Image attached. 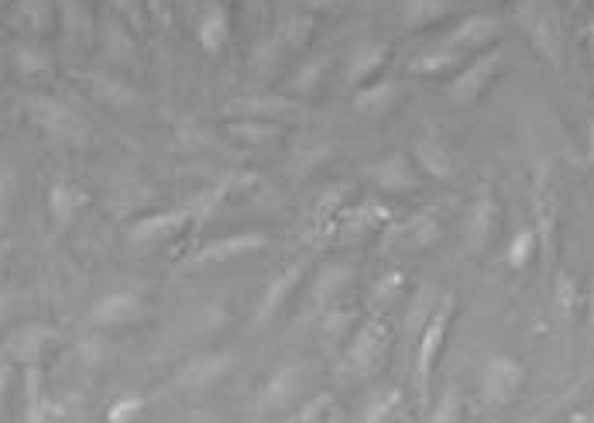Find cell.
I'll use <instances>...</instances> for the list:
<instances>
[{
  "label": "cell",
  "mask_w": 594,
  "mask_h": 423,
  "mask_svg": "<svg viewBox=\"0 0 594 423\" xmlns=\"http://www.w3.org/2000/svg\"><path fill=\"white\" fill-rule=\"evenodd\" d=\"M505 66V52L502 49H491V52H478L474 59H467L461 66V73H454L443 86V97L450 100L454 107H474L491 83L498 80Z\"/></svg>",
  "instance_id": "cell-2"
},
{
  "label": "cell",
  "mask_w": 594,
  "mask_h": 423,
  "mask_svg": "<svg viewBox=\"0 0 594 423\" xmlns=\"http://www.w3.org/2000/svg\"><path fill=\"white\" fill-rule=\"evenodd\" d=\"M14 69L21 76H45L52 73V59L35 45H21V49H14Z\"/></svg>",
  "instance_id": "cell-34"
},
{
  "label": "cell",
  "mask_w": 594,
  "mask_h": 423,
  "mask_svg": "<svg viewBox=\"0 0 594 423\" xmlns=\"http://www.w3.org/2000/svg\"><path fill=\"white\" fill-rule=\"evenodd\" d=\"M59 341V331H52L49 324H25L21 331H14L7 338V355L14 362H25V365H38V358Z\"/></svg>",
  "instance_id": "cell-23"
},
{
  "label": "cell",
  "mask_w": 594,
  "mask_h": 423,
  "mask_svg": "<svg viewBox=\"0 0 594 423\" xmlns=\"http://www.w3.org/2000/svg\"><path fill=\"white\" fill-rule=\"evenodd\" d=\"M409 159H413L416 169L423 172V176H430V179H450V176H454V159H450L447 141H443V135H437L433 128L413 141V152H409Z\"/></svg>",
  "instance_id": "cell-19"
},
{
  "label": "cell",
  "mask_w": 594,
  "mask_h": 423,
  "mask_svg": "<svg viewBox=\"0 0 594 423\" xmlns=\"http://www.w3.org/2000/svg\"><path fill=\"white\" fill-rule=\"evenodd\" d=\"M196 42L207 56H220L231 42V11L220 0H210L196 18Z\"/></svg>",
  "instance_id": "cell-18"
},
{
  "label": "cell",
  "mask_w": 594,
  "mask_h": 423,
  "mask_svg": "<svg viewBox=\"0 0 594 423\" xmlns=\"http://www.w3.org/2000/svg\"><path fill=\"white\" fill-rule=\"evenodd\" d=\"M0 59H4V52H0Z\"/></svg>",
  "instance_id": "cell-49"
},
{
  "label": "cell",
  "mask_w": 594,
  "mask_h": 423,
  "mask_svg": "<svg viewBox=\"0 0 594 423\" xmlns=\"http://www.w3.org/2000/svg\"><path fill=\"white\" fill-rule=\"evenodd\" d=\"M399 403H402V393H399V389H392L385 399H375V403L364 410L361 423H392V417L399 413Z\"/></svg>",
  "instance_id": "cell-38"
},
{
  "label": "cell",
  "mask_w": 594,
  "mask_h": 423,
  "mask_svg": "<svg viewBox=\"0 0 594 423\" xmlns=\"http://www.w3.org/2000/svg\"><path fill=\"white\" fill-rule=\"evenodd\" d=\"M388 59H392V45L388 42H361L344 69L347 90H361V86L375 83L388 66Z\"/></svg>",
  "instance_id": "cell-15"
},
{
  "label": "cell",
  "mask_w": 594,
  "mask_h": 423,
  "mask_svg": "<svg viewBox=\"0 0 594 423\" xmlns=\"http://www.w3.org/2000/svg\"><path fill=\"white\" fill-rule=\"evenodd\" d=\"M588 49H591V56H594V21H591V28H588Z\"/></svg>",
  "instance_id": "cell-47"
},
{
  "label": "cell",
  "mask_w": 594,
  "mask_h": 423,
  "mask_svg": "<svg viewBox=\"0 0 594 423\" xmlns=\"http://www.w3.org/2000/svg\"><path fill=\"white\" fill-rule=\"evenodd\" d=\"M364 176H368V183L375 190L388 193V197H406V193H416L423 186V172L416 169V162L406 152L382 155V159H375L364 169Z\"/></svg>",
  "instance_id": "cell-4"
},
{
  "label": "cell",
  "mask_w": 594,
  "mask_h": 423,
  "mask_svg": "<svg viewBox=\"0 0 594 423\" xmlns=\"http://www.w3.org/2000/svg\"><path fill=\"white\" fill-rule=\"evenodd\" d=\"M145 410V399L141 396H121L114 406L107 410V423H134Z\"/></svg>",
  "instance_id": "cell-39"
},
{
  "label": "cell",
  "mask_w": 594,
  "mask_h": 423,
  "mask_svg": "<svg viewBox=\"0 0 594 423\" xmlns=\"http://www.w3.org/2000/svg\"><path fill=\"white\" fill-rule=\"evenodd\" d=\"M457 11H461L457 0H406L399 11V21L409 31H423V28H433V25H440V21H447L450 14H457Z\"/></svg>",
  "instance_id": "cell-25"
},
{
  "label": "cell",
  "mask_w": 594,
  "mask_h": 423,
  "mask_svg": "<svg viewBox=\"0 0 594 423\" xmlns=\"http://www.w3.org/2000/svg\"><path fill=\"white\" fill-rule=\"evenodd\" d=\"M591 4H594V0H591Z\"/></svg>",
  "instance_id": "cell-51"
},
{
  "label": "cell",
  "mask_w": 594,
  "mask_h": 423,
  "mask_svg": "<svg viewBox=\"0 0 594 423\" xmlns=\"http://www.w3.org/2000/svg\"><path fill=\"white\" fill-rule=\"evenodd\" d=\"M310 382V365L306 362H285L275 368L265 379V386L258 389L255 396V413L258 417H268V413H282L285 406H292L299 399V393Z\"/></svg>",
  "instance_id": "cell-3"
},
{
  "label": "cell",
  "mask_w": 594,
  "mask_h": 423,
  "mask_svg": "<svg viewBox=\"0 0 594 423\" xmlns=\"http://www.w3.org/2000/svg\"><path fill=\"white\" fill-rule=\"evenodd\" d=\"M388 327L382 320H364L358 331L351 334L344 351V365L354 368V372H375L378 365L385 362V351H388Z\"/></svg>",
  "instance_id": "cell-8"
},
{
  "label": "cell",
  "mask_w": 594,
  "mask_h": 423,
  "mask_svg": "<svg viewBox=\"0 0 594 423\" xmlns=\"http://www.w3.org/2000/svg\"><path fill=\"white\" fill-rule=\"evenodd\" d=\"M234 365H237V358L231 351H207V355H196L176 372V389H186V393L213 389L234 372Z\"/></svg>",
  "instance_id": "cell-7"
},
{
  "label": "cell",
  "mask_w": 594,
  "mask_h": 423,
  "mask_svg": "<svg viewBox=\"0 0 594 423\" xmlns=\"http://www.w3.org/2000/svg\"><path fill=\"white\" fill-rule=\"evenodd\" d=\"M430 423H464V399H461V393H457L454 386H450L447 393L440 396V403H437V410H433Z\"/></svg>",
  "instance_id": "cell-37"
},
{
  "label": "cell",
  "mask_w": 594,
  "mask_h": 423,
  "mask_svg": "<svg viewBox=\"0 0 594 423\" xmlns=\"http://www.w3.org/2000/svg\"><path fill=\"white\" fill-rule=\"evenodd\" d=\"M193 224V210H165V214H145L141 221L128 227L131 245H158V241L179 238L186 227Z\"/></svg>",
  "instance_id": "cell-12"
},
{
  "label": "cell",
  "mask_w": 594,
  "mask_h": 423,
  "mask_svg": "<svg viewBox=\"0 0 594 423\" xmlns=\"http://www.w3.org/2000/svg\"><path fill=\"white\" fill-rule=\"evenodd\" d=\"M526 386V365L512 355H491L481 368V393L491 406H509Z\"/></svg>",
  "instance_id": "cell-6"
},
{
  "label": "cell",
  "mask_w": 594,
  "mask_h": 423,
  "mask_svg": "<svg viewBox=\"0 0 594 423\" xmlns=\"http://www.w3.org/2000/svg\"><path fill=\"white\" fill-rule=\"evenodd\" d=\"M330 66H334L330 56H310L306 62H299L296 76H292V93H299V97H313V93H320V86L327 83Z\"/></svg>",
  "instance_id": "cell-29"
},
{
  "label": "cell",
  "mask_w": 594,
  "mask_h": 423,
  "mask_svg": "<svg viewBox=\"0 0 594 423\" xmlns=\"http://www.w3.org/2000/svg\"><path fill=\"white\" fill-rule=\"evenodd\" d=\"M553 310H557L560 320H570L577 310V282L567 276V272H560L557 276V289H553Z\"/></svg>",
  "instance_id": "cell-35"
},
{
  "label": "cell",
  "mask_w": 594,
  "mask_h": 423,
  "mask_svg": "<svg viewBox=\"0 0 594 423\" xmlns=\"http://www.w3.org/2000/svg\"><path fill=\"white\" fill-rule=\"evenodd\" d=\"M402 93H406V83L399 76H378L375 83L354 90V111L364 117H385L402 104Z\"/></svg>",
  "instance_id": "cell-16"
},
{
  "label": "cell",
  "mask_w": 594,
  "mask_h": 423,
  "mask_svg": "<svg viewBox=\"0 0 594 423\" xmlns=\"http://www.w3.org/2000/svg\"><path fill=\"white\" fill-rule=\"evenodd\" d=\"M498 224H502V207H498L495 193H478L471 203V210H467V224H464V238H467V248H471L474 255H481L485 248L491 245V238L498 234Z\"/></svg>",
  "instance_id": "cell-11"
},
{
  "label": "cell",
  "mask_w": 594,
  "mask_h": 423,
  "mask_svg": "<svg viewBox=\"0 0 594 423\" xmlns=\"http://www.w3.org/2000/svg\"><path fill=\"white\" fill-rule=\"evenodd\" d=\"M313 31H316V21H313V14H289V18L282 21V28H279V45H285V49H310V42H313Z\"/></svg>",
  "instance_id": "cell-31"
},
{
  "label": "cell",
  "mask_w": 594,
  "mask_h": 423,
  "mask_svg": "<svg viewBox=\"0 0 594 423\" xmlns=\"http://www.w3.org/2000/svg\"><path fill=\"white\" fill-rule=\"evenodd\" d=\"M145 4H148V0H110V7H114L117 14H124L128 21L145 18Z\"/></svg>",
  "instance_id": "cell-41"
},
{
  "label": "cell",
  "mask_w": 594,
  "mask_h": 423,
  "mask_svg": "<svg viewBox=\"0 0 594 423\" xmlns=\"http://www.w3.org/2000/svg\"><path fill=\"white\" fill-rule=\"evenodd\" d=\"M498 35H502V21L485 18V14H471V18H464L454 31H447L437 45L440 49H454V52H467V56H471V52H478V49H488Z\"/></svg>",
  "instance_id": "cell-14"
},
{
  "label": "cell",
  "mask_w": 594,
  "mask_h": 423,
  "mask_svg": "<svg viewBox=\"0 0 594 423\" xmlns=\"http://www.w3.org/2000/svg\"><path fill=\"white\" fill-rule=\"evenodd\" d=\"M454 310H457V300H454V293H447L437 303L433 317L423 324V331H419V341H416V386H419V403H423V406H430L433 372H437L443 344H447V334H450V324H454Z\"/></svg>",
  "instance_id": "cell-1"
},
{
  "label": "cell",
  "mask_w": 594,
  "mask_h": 423,
  "mask_svg": "<svg viewBox=\"0 0 594 423\" xmlns=\"http://www.w3.org/2000/svg\"><path fill=\"white\" fill-rule=\"evenodd\" d=\"M354 282V272L347 269V265H330V269H323L320 272V279H316V286H313V303H327V307H334V303L344 296V289Z\"/></svg>",
  "instance_id": "cell-30"
},
{
  "label": "cell",
  "mask_w": 594,
  "mask_h": 423,
  "mask_svg": "<svg viewBox=\"0 0 594 423\" xmlns=\"http://www.w3.org/2000/svg\"><path fill=\"white\" fill-rule=\"evenodd\" d=\"M0 4H4V0H0Z\"/></svg>",
  "instance_id": "cell-50"
},
{
  "label": "cell",
  "mask_w": 594,
  "mask_h": 423,
  "mask_svg": "<svg viewBox=\"0 0 594 423\" xmlns=\"http://www.w3.org/2000/svg\"><path fill=\"white\" fill-rule=\"evenodd\" d=\"M467 62V52H454V49H440V45H433V49L419 52V56L409 62V73L416 76H426V80H437V76H454L461 73V66Z\"/></svg>",
  "instance_id": "cell-26"
},
{
  "label": "cell",
  "mask_w": 594,
  "mask_h": 423,
  "mask_svg": "<svg viewBox=\"0 0 594 423\" xmlns=\"http://www.w3.org/2000/svg\"><path fill=\"white\" fill-rule=\"evenodd\" d=\"M588 324L594 331V282H591V293H588Z\"/></svg>",
  "instance_id": "cell-45"
},
{
  "label": "cell",
  "mask_w": 594,
  "mask_h": 423,
  "mask_svg": "<svg viewBox=\"0 0 594 423\" xmlns=\"http://www.w3.org/2000/svg\"><path fill=\"white\" fill-rule=\"evenodd\" d=\"M327 406H330V396H316L313 403L303 410V417H299V423H313V420H320L323 413H327Z\"/></svg>",
  "instance_id": "cell-43"
},
{
  "label": "cell",
  "mask_w": 594,
  "mask_h": 423,
  "mask_svg": "<svg viewBox=\"0 0 594 423\" xmlns=\"http://www.w3.org/2000/svg\"><path fill=\"white\" fill-rule=\"evenodd\" d=\"M536 252H540V241H536V231H533V224H529L509 241V248H505V262H509L512 272H526L529 265H533Z\"/></svg>",
  "instance_id": "cell-32"
},
{
  "label": "cell",
  "mask_w": 594,
  "mask_h": 423,
  "mask_svg": "<svg viewBox=\"0 0 594 423\" xmlns=\"http://www.w3.org/2000/svg\"><path fill=\"white\" fill-rule=\"evenodd\" d=\"M49 18H52L49 0H21V4L14 7V25H18V28L42 31Z\"/></svg>",
  "instance_id": "cell-33"
},
{
  "label": "cell",
  "mask_w": 594,
  "mask_h": 423,
  "mask_svg": "<svg viewBox=\"0 0 594 423\" xmlns=\"http://www.w3.org/2000/svg\"><path fill=\"white\" fill-rule=\"evenodd\" d=\"M93 93L104 97L107 104H131L134 100V90H128V86L117 80H104V76H93Z\"/></svg>",
  "instance_id": "cell-40"
},
{
  "label": "cell",
  "mask_w": 594,
  "mask_h": 423,
  "mask_svg": "<svg viewBox=\"0 0 594 423\" xmlns=\"http://www.w3.org/2000/svg\"><path fill=\"white\" fill-rule=\"evenodd\" d=\"M83 207H86V193L76 190L73 183H55L49 190V214L55 227H69Z\"/></svg>",
  "instance_id": "cell-27"
},
{
  "label": "cell",
  "mask_w": 594,
  "mask_h": 423,
  "mask_svg": "<svg viewBox=\"0 0 594 423\" xmlns=\"http://www.w3.org/2000/svg\"><path fill=\"white\" fill-rule=\"evenodd\" d=\"M440 210L426 207L416 217H409L406 224H395L388 231V248H406V252H419V248H430L440 238Z\"/></svg>",
  "instance_id": "cell-17"
},
{
  "label": "cell",
  "mask_w": 594,
  "mask_h": 423,
  "mask_svg": "<svg viewBox=\"0 0 594 423\" xmlns=\"http://www.w3.org/2000/svg\"><path fill=\"white\" fill-rule=\"evenodd\" d=\"M584 159H588V166H594V117L588 124V148H584Z\"/></svg>",
  "instance_id": "cell-44"
},
{
  "label": "cell",
  "mask_w": 594,
  "mask_h": 423,
  "mask_svg": "<svg viewBox=\"0 0 594 423\" xmlns=\"http://www.w3.org/2000/svg\"><path fill=\"white\" fill-rule=\"evenodd\" d=\"M189 423H217V420H213V417H207V413H196V417L189 420Z\"/></svg>",
  "instance_id": "cell-46"
},
{
  "label": "cell",
  "mask_w": 594,
  "mask_h": 423,
  "mask_svg": "<svg viewBox=\"0 0 594 423\" xmlns=\"http://www.w3.org/2000/svg\"><path fill=\"white\" fill-rule=\"evenodd\" d=\"M224 135L244 148H268L285 138V128L279 121H261V117H234L224 124Z\"/></svg>",
  "instance_id": "cell-24"
},
{
  "label": "cell",
  "mask_w": 594,
  "mask_h": 423,
  "mask_svg": "<svg viewBox=\"0 0 594 423\" xmlns=\"http://www.w3.org/2000/svg\"><path fill=\"white\" fill-rule=\"evenodd\" d=\"M584 423H594V413H591V417H584Z\"/></svg>",
  "instance_id": "cell-48"
},
{
  "label": "cell",
  "mask_w": 594,
  "mask_h": 423,
  "mask_svg": "<svg viewBox=\"0 0 594 423\" xmlns=\"http://www.w3.org/2000/svg\"><path fill=\"white\" fill-rule=\"evenodd\" d=\"M402 282H406V279H402V272H392L385 282H378V286H375V300H392V296L402 289Z\"/></svg>",
  "instance_id": "cell-42"
},
{
  "label": "cell",
  "mask_w": 594,
  "mask_h": 423,
  "mask_svg": "<svg viewBox=\"0 0 594 423\" xmlns=\"http://www.w3.org/2000/svg\"><path fill=\"white\" fill-rule=\"evenodd\" d=\"M234 104H241V107H237V111H241V117H261V121L296 117L299 111H303V107L292 104V100H285V97H244V100H234Z\"/></svg>",
  "instance_id": "cell-28"
},
{
  "label": "cell",
  "mask_w": 594,
  "mask_h": 423,
  "mask_svg": "<svg viewBox=\"0 0 594 423\" xmlns=\"http://www.w3.org/2000/svg\"><path fill=\"white\" fill-rule=\"evenodd\" d=\"M25 107H28V117L38 124L42 131H49V135L55 138H66V141H79L83 138V121L69 111L66 104H59V100H52V97H28L25 100Z\"/></svg>",
  "instance_id": "cell-10"
},
{
  "label": "cell",
  "mask_w": 594,
  "mask_h": 423,
  "mask_svg": "<svg viewBox=\"0 0 594 423\" xmlns=\"http://www.w3.org/2000/svg\"><path fill=\"white\" fill-rule=\"evenodd\" d=\"M340 238H368V234H378L382 227L392 224V210L378 200H364L351 210H340Z\"/></svg>",
  "instance_id": "cell-20"
},
{
  "label": "cell",
  "mask_w": 594,
  "mask_h": 423,
  "mask_svg": "<svg viewBox=\"0 0 594 423\" xmlns=\"http://www.w3.org/2000/svg\"><path fill=\"white\" fill-rule=\"evenodd\" d=\"M354 317L358 313L354 310H327V317H323V334H327L330 341H344L354 334Z\"/></svg>",
  "instance_id": "cell-36"
},
{
  "label": "cell",
  "mask_w": 594,
  "mask_h": 423,
  "mask_svg": "<svg viewBox=\"0 0 594 423\" xmlns=\"http://www.w3.org/2000/svg\"><path fill=\"white\" fill-rule=\"evenodd\" d=\"M268 248V234L265 231H237V234H224V238H213L200 252H193L186 258V265L193 269H207V265H231L237 258L258 255Z\"/></svg>",
  "instance_id": "cell-5"
},
{
  "label": "cell",
  "mask_w": 594,
  "mask_h": 423,
  "mask_svg": "<svg viewBox=\"0 0 594 423\" xmlns=\"http://www.w3.org/2000/svg\"><path fill=\"white\" fill-rule=\"evenodd\" d=\"M533 231L540 241V252L546 262L557 258V197L550 190V179L540 169L536 172V190H533Z\"/></svg>",
  "instance_id": "cell-9"
},
{
  "label": "cell",
  "mask_w": 594,
  "mask_h": 423,
  "mask_svg": "<svg viewBox=\"0 0 594 423\" xmlns=\"http://www.w3.org/2000/svg\"><path fill=\"white\" fill-rule=\"evenodd\" d=\"M522 25H526V31H529V38H533L536 49H540L543 56L550 59V66H560L557 21H553V14H546L543 0H529V4L522 7Z\"/></svg>",
  "instance_id": "cell-21"
},
{
  "label": "cell",
  "mask_w": 594,
  "mask_h": 423,
  "mask_svg": "<svg viewBox=\"0 0 594 423\" xmlns=\"http://www.w3.org/2000/svg\"><path fill=\"white\" fill-rule=\"evenodd\" d=\"M306 276V262H292V265H285L282 269V276L279 279H272L265 286V293L258 296V307H255V327L261 331V327H268L275 320V313H279L285 303H289V296L296 293V286L303 282Z\"/></svg>",
  "instance_id": "cell-13"
},
{
  "label": "cell",
  "mask_w": 594,
  "mask_h": 423,
  "mask_svg": "<svg viewBox=\"0 0 594 423\" xmlns=\"http://www.w3.org/2000/svg\"><path fill=\"white\" fill-rule=\"evenodd\" d=\"M138 313H141V296L128 293V289H117V293L100 296L90 307V317L86 320H90L93 327H121V324H131Z\"/></svg>",
  "instance_id": "cell-22"
}]
</instances>
